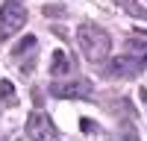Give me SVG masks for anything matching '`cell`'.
Returning a JSON list of instances; mask_svg holds the SVG:
<instances>
[{
  "instance_id": "6da1fadb",
  "label": "cell",
  "mask_w": 147,
  "mask_h": 141,
  "mask_svg": "<svg viewBox=\"0 0 147 141\" xmlns=\"http://www.w3.org/2000/svg\"><path fill=\"white\" fill-rule=\"evenodd\" d=\"M77 44L88 62H103L109 56V50H112L109 32L103 27H97V23H80L77 27Z\"/></svg>"
},
{
  "instance_id": "7a4b0ae2",
  "label": "cell",
  "mask_w": 147,
  "mask_h": 141,
  "mask_svg": "<svg viewBox=\"0 0 147 141\" xmlns=\"http://www.w3.org/2000/svg\"><path fill=\"white\" fill-rule=\"evenodd\" d=\"M27 23V3L24 0H3L0 6V38H12Z\"/></svg>"
},
{
  "instance_id": "3957f363",
  "label": "cell",
  "mask_w": 147,
  "mask_h": 141,
  "mask_svg": "<svg viewBox=\"0 0 147 141\" xmlns=\"http://www.w3.org/2000/svg\"><path fill=\"white\" fill-rule=\"evenodd\" d=\"M27 135H30L32 141H59L56 126H53V121H50L44 112H32V115L27 117Z\"/></svg>"
},
{
  "instance_id": "277c9868",
  "label": "cell",
  "mask_w": 147,
  "mask_h": 141,
  "mask_svg": "<svg viewBox=\"0 0 147 141\" xmlns=\"http://www.w3.org/2000/svg\"><path fill=\"white\" fill-rule=\"evenodd\" d=\"M91 91L94 88L88 79H68V82H53L50 85L53 97H65V100H88Z\"/></svg>"
},
{
  "instance_id": "5b68a950",
  "label": "cell",
  "mask_w": 147,
  "mask_h": 141,
  "mask_svg": "<svg viewBox=\"0 0 147 141\" xmlns=\"http://www.w3.org/2000/svg\"><path fill=\"white\" fill-rule=\"evenodd\" d=\"M147 59L141 56H118L109 62V77H136L138 70H144Z\"/></svg>"
},
{
  "instance_id": "8992f818",
  "label": "cell",
  "mask_w": 147,
  "mask_h": 141,
  "mask_svg": "<svg viewBox=\"0 0 147 141\" xmlns=\"http://www.w3.org/2000/svg\"><path fill=\"white\" fill-rule=\"evenodd\" d=\"M68 70H74V65L68 62V56H65L62 50H56V53H53V59H50V74L62 77V74H68Z\"/></svg>"
},
{
  "instance_id": "52a82bcc",
  "label": "cell",
  "mask_w": 147,
  "mask_h": 141,
  "mask_svg": "<svg viewBox=\"0 0 147 141\" xmlns=\"http://www.w3.org/2000/svg\"><path fill=\"white\" fill-rule=\"evenodd\" d=\"M35 44H38V41H35V35H27V38H24L18 47H15V59H21L24 53H30V56H35Z\"/></svg>"
},
{
  "instance_id": "ba28073f",
  "label": "cell",
  "mask_w": 147,
  "mask_h": 141,
  "mask_svg": "<svg viewBox=\"0 0 147 141\" xmlns=\"http://www.w3.org/2000/svg\"><path fill=\"white\" fill-rule=\"evenodd\" d=\"M0 97H6V103H9V106H15V103H18V97H15V85H12L9 79L0 82Z\"/></svg>"
},
{
  "instance_id": "9c48e42d",
  "label": "cell",
  "mask_w": 147,
  "mask_h": 141,
  "mask_svg": "<svg viewBox=\"0 0 147 141\" xmlns=\"http://www.w3.org/2000/svg\"><path fill=\"white\" fill-rule=\"evenodd\" d=\"M127 47H129V53H136V56L147 59V41H138V38H129V41H127Z\"/></svg>"
},
{
  "instance_id": "30bf717a",
  "label": "cell",
  "mask_w": 147,
  "mask_h": 141,
  "mask_svg": "<svg viewBox=\"0 0 147 141\" xmlns=\"http://www.w3.org/2000/svg\"><path fill=\"white\" fill-rule=\"evenodd\" d=\"M127 141H138V138H132V135H129V138H127Z\"/></svg>"
},
{
  "instance_id": "8fae6325",
  "label": "cell",
  "mask_w": 147,
  "mask_h": 141,
  "mask_svg": "<svg viewBox=\"0 0 147 141\" xmlns=\"http://www.w3.org/2000/svg\"><path fill=\"white\" fill-rule=\"evenodd\" d=\"M118 3H124V0H118Z\"/></svg>"
}]
</instances>
